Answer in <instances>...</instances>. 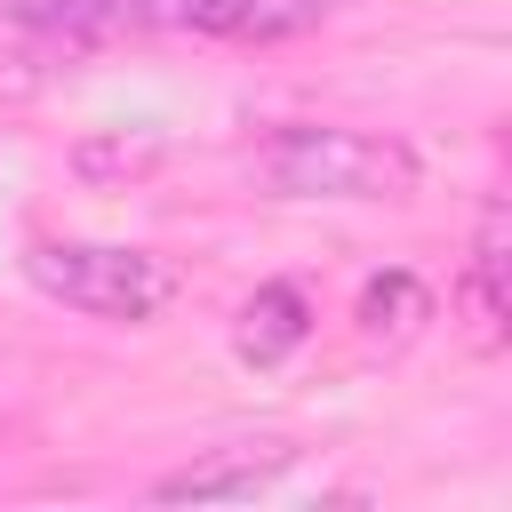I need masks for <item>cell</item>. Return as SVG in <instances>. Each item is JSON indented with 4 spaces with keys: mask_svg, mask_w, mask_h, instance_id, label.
Listing matches in <instances>:
<instances>
[{
    "mask_svg": "<svg viewBox=\"0 0 512 512\" xmlns=\"http://www.w3.org/2000/svg\"><path fill=\"white\" fill-rule=\"evenodd\" d=\"M504 264H512V208H504V192H488L480 200V224H472V248H464V280H456V312L472 320V344L480 352H496L504 344V320H512Z\"/></svg>",
    "mask_w": 512,
    "mask_h": 512,
    "instance_id": "cell-4",
    "label": "cell"
},
{
    "mask_svg": "<svg viewBox=\"0 0 512 512\" xmlns=\"http://www.w3.org/2000/svg\"><path fill=\"white\" fill-rule=\"evenodd\" d=\"M288 464H296V440H240V448H208V456H192V464L160 472V480H152V496H160V504H216V496H256V488H272Z\"/></svg>",
    "mask_w": 512,
    "mask_h": 512,
    "instance_id": "cell-5",
    "label": "cell"
},
{
    "mask_svg": "<svg viewBox=\"0 0 512 512\" xmlns=\"http://www.w3.org/2000/svg\"><path fill=\"white\" fill-rule=\"evenodd\" d=\"M304 336H312V296H304L296 280H264V288L240 304V320H232V352H240L248 368L288 360Z\"/></svg>",
    "mask_w": 512,
    "mask_h": 512,
    "instance_id": "cell-7",
    "label": "cell"
},
{
    "mask_svg": "<svg viewBox=\"0 0 512 512\" xmlns=\"http://www.w3.org/2000/svg\"><path fill=\"white\" fill-rule=\"evenodd\" d=\"M136 8H144V32H200V40H240V48L296 40L328 16V0H136Z\"/></svg>",
    "mask_w": 512,
    "mask_h": 512,
    "instance_id": "cell-3",
    "label": "cell"
},
{
    "mask_svg": "<svg viewBox=\"0 0 512 512\" xmlns=\"http://www.w3.org/2000/svg\"><path fill=\"white\" fill-rule=\"evenodd\" d=\"M352 320H360V336H368V344H408V336L432 320V288H424L408 264H384V272L360 288Z\"/></svg>",
    "mask_w": 512,
    "mask_h": 512,
    "instance_id": "cell-8",
    "label": "cell"
},
{
    "mask_svg": "<svg viewBox=\"0 0 512 512\" xmlns=\"http://www.w3.org/2000/svg\"><path fill=\"white\" fill-rule=\"evenodd\" d=\"M0 24L40 48H104L144 32V8L136 0H0Z\"/></svg>",
    "mask_w": 512,
    "mask_h": 512,
    "instance_id": "cell-6",
    "label": "cell"
},
{
    "mask_svg": "<svg viewBox=\"0 0 512 512\" xmlns=\"http://www.w3.org/2000/svg\"><path fill=\"white\" fill-rule=\"evenodd\" d=\"M160 152H168V144H160L152 128H136V136H128V128H96V136L72 144V176H80V184H128V176H152Z\"/></svg>",
    "mask_w": 512,
    "mask_h": 512,
    "instance_id": "cell-9",
    "label": "cell"
},
{
    "mask_svg": "<svg viewBox=\"0 0 512 512\" xmlns=\"http://www.w3.org/2000/svg\"><path fill=\"white\" fill-rule=\"evenodd\" d=\"M24 280L64 304V312H88V320H152L168 296H176V272L152 256V248H120V240H40L24 256Z\"/></svg>",
    "mask_w": 512,
    "mask_h": 512,
    "instance_id": "cell-2",
    "label": "cell"
},
{
    "mask_svg": "<svg viewBox=\"0 0 512 512\" xmlns=\"http://www.w3.org/2000/svg\"><path fill=\"white\" fill-rule=\"evenodd\" d=\"M248 168L272 200H408L424 176L400 136L344 128V120H288L256 144Z\"/></svg>",
    "mask_w": 512,
    "mask_h": 512,
    "instance_id": "cell-1",
    "label": "cell"
}]
</instances>
